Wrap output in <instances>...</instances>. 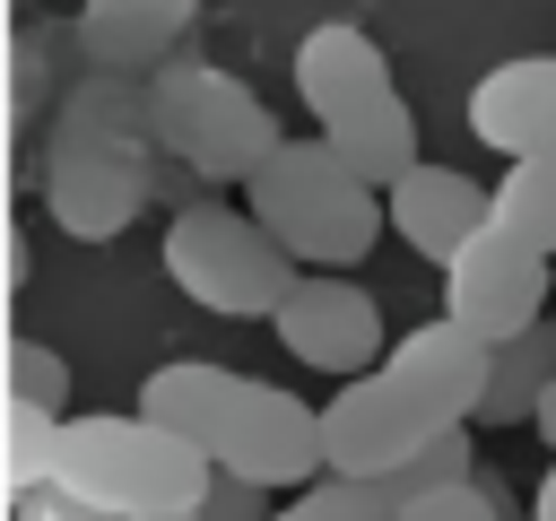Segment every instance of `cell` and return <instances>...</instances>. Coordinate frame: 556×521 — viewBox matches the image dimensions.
<instances>
[{
	"label": "cell",
	"mask_w": 556,
	"mask_h": 521,
	"mask_svg": "<svg viewBox=\"0 0 556 521\" xmlns=\"http://www.w3.org/2000/svg\"><path fill=\"white\" fill-rule=\"evenodd\" d=\"M139 417H156L165 434H182L208 469L278 495V486H313L321 478V425H313V399L261 382V373H235V365H208V356H174L139 382Z\"/></svg>",
	"instance_id": "6da1fadb"
},
{
	"label": "cell",
	"mask_w": 556,
	"mask_h": 521,
	"mask_svg": "<svg viewBox=\"0 0 556 521\" xmlns=\"http://www.w3.org/2000/svg\"><path fill=\"white\" fill-rule=\"evenodd\" d=\"M243 208L261 217V234L295 260V269H356L382 243V191L356 182L330 139H278L252 174H243Z\"/></svg>",
	"instance_id": "7a4b0ae2"
},
{
	"label": "cell",
	"mask_w": 556,
	"mask_h": 521,
	"mask_svg": "<svg viewBox=\"0 0 556 521\" xmlns=\"http://www.w3.org/2000/svg\"><path fill=\"white\" fill-rule=\"evenodd\" d=\"M52 486L113 521H139V512H191L208 486V460L156 417H61Z\"/></svg>",
	"instance_id": "3957f363"
},
{
	"label": "cell",
	"mask_w": 556,
	"mask_h": 521,
	"mask_svg": "<svg viewBox=\"0 0 556 521\" xmlns=\"http://www.w3.org/2000/svg\"><path fill=\"white\" fill-rule=\"evenodd\" d=\"M165 278L200 304V313H226V321H269L278 295L304 278L252 208H226V200H191L174 226H165Z\"/></svg>",
	"instance_id": "277c9868"
},
{
	"label": "cell",
	"mask_w": 556,
	"mask_h": 521,
	"mask_svg": "<svg viewBox=\"0 0 556 521\" xmlns=\"http://www.w3.org/2000/svg\"><path fill=\"white\" fill-rule=\"evenodd\" d=\"M148 130L200 174V182H243L269 148H278V122L261 113V96L208 61H174L148 96Z\"/></svg>",
	"instance_id": "5b68a950"
},
{
	"label": "cell",
	"mask_w": 556,
	"mask_h": 521,
	"mask_svg": "<svg viewBox=\"0 0 556 521\" xmlns=\"http://www.w3.org/2000/svg\"><path fill=\"white\" fill-rule=\"evenodd\" d=\"M96 113H104V87H87L70 104V130H61L52 174H43V208L78 243H113L139 217V200H148V174L130 156V130L139 122H96Z\"/></svg>",
	"instance_id": "8992f818"
},
{
	"label": "cell",
	"mask_w": 556,
	"mask_h": 521,
	"mask_svg": "<svg viewBox=\"0 0 556 521\" xmlns=\"http://www.w3.org/2000/svg\"><path fill=\"white\" fill-rule=\"evenodd\" d=\"M313 425H321V469H330V478H391L417 443L443 434V417H434L391 365L348 373V382L313 408Z\"/></svg>",
	"instance_id": "52a82bcc"
},
{
	"label": "cell",
	"mask_w": 556,
	"mask_h": 521,
	"mask_svg": "<svg viewBox=\"0 0 556 521\" xmlns=\"http://www.w3.org/2000/svg\"><path fill=\"white\" fill-rule=\"evenodd\" d=\"M269 330H278V347H287L295 365H313V373H330V382L374 373V365H382V347H391L382 304H374L348 269H304V278L278 295Z\"/></svg>",
	"instance_id": "ba28073f"
},
{
	"label": "cell",
	"mask_w": 556,
	"mask_h": 521,
	"mask_svg": "<svg viewBox=\"0 0 556 521\" xmlns=\"http://www.w3.org/2000/svg\"><path fill=\"white\" fill-rule=\"evenodd\" d=\"M547 304H556L547 260L513 252V243H504V234H486V226L443 260V313H452L460 330H478L486 347H504V339L539 330V321H547Z\"/></svg>",
	"instance_id": "9c48e42d"
},
{
	"label": "cell",
	"mask_w": 556,
	"mask_h": 521,
	"mask_svg": "<svg viewBox=\"0 0 556 521\" xmlns=\"http://www.w3.org/2000/svg\"><path fill=\"white\" fill-rule=\"evenodd\" d=\"M382 226L417 252V260H452L478 226H486V182L478 174H460V165H434V156H417L400 182H382Z\"/></svg>",
	"instance_id": "30bf717a"
},
{
	"label": "cell",
	"mask_w": 556,
	"mask_h": 521,
	"mask_svg": "<svg viewBox=\"0 0 556 521\" xmlns=\"http://www.w3.org/2000/svg\"><path fill=\"white\" fill-rule=\"evenodd\" d=\"M382 365H391V373H400L443 425H469L478 399H486V365H495V347H486L478 330H460L452 313H434V321L400 330V339L382 347Z\"/></svg>",
	"instance_id": "8fae6325"
},
{
	"label": "cell",
	"mask_w": 556,
	"mask_h": 521,
	"mask_svg": "<svg viewBox=\"0 0 556 521\" xmlns=\"http://www.w3.org/2000/svg\"><path fill=\"white\" fill-rule=\"evenodd\" d=\"M469 130L513 156H556V52H513L469 87Z\"/></svg>",
	"instance_id": "7c38bea8"
},
{
	"label": "cell",
	"mask_w": 556,
	"mask_h": 521,
	"mask_svg": "<svg viewBox=\"0 0 556 521\" xmlns=\"http://www.w3.org/2000/svg\"><path fill=\"white\" fill-rule=\"evenodd\" d=\"M295 96H304L313 122H339V113L391 96V61H382V43H374L365 26L330 17V26H313V35L295 43Z\"/></svg>",
	"instance_id": "4fadbf2b"
},
{
	"label": "cell",
	"mask_w": 556,
	"mask_h": 521,
	"mask_svg": "<svg viewBox=\"0 0 556 521\" xmlns=\"http://www.w3.org/2000/svg\"><path fill=\"white\" fill-rule=\"evenodd\" d=\"M191 17H200V0H87L78 9V52L104 78H139L182 43Z\"/></svg>",
	"instance_id": "5bb4252c"
},
{
	"label": "cell",
	"mask_w": 556,
	"mask_h": 521,
	"mask_svg": "<svg viewBox=\"0 0 556 521\" xmlns=\"http://www.w3.org/2000/svg\"><path fill=\"white\" fill-rule=\"evenodd\" d=\"M321 139H330V156H339L356 182H374V191L417 165V113L400 104V87L374 96V104H356V113H339V122H321Z\"/></svg>",
	"instance_id": "9a60e30c"
},
{
	"label": "cell",
	"mask_w": 556,
	"mask_h": 521,
	"mask_svg": "<svg viewBox=\"0 0 556 521\" xmlns=\"http://www.w3.org/2000/svg\"><path fill=\"white\" fill-rule=\"evenodd\" d=\"M486 234L530 260H556V156H513L504 182H486Z\"/></svg>",
	"instance_id": "2e32d148"
},
{
	"label": "cell",
	"mask_w": 556,
	"mask_h": 521,
	"mask_svg": "<svg viewBox=\"0 0 556 521\" xmlns=\"http://www.w3.org/2000/svg\"><path fill=\"white\" fill-rule=\"evenodd\" d=\"M547 373H556V330H547V321H539V330H521V339H504V347H495V365H486V399H478V417H469V425H530V408H539Z\"/></svg>",
	"instance_id": "e0dca14e"
},
{
	"label": "cell",
	"mask_w": 556,
	"mask_h": 521,
	"mask_svg": "<svg viewBox=\"0 0 556 521\" xmlns=\"http://www.w3.org/2000/svg\"><path fill=\"white\" fill-rule=\"evenodd\" d=\"M400 504H391V486L382 478H313V486H295L269 521H391Z\"/></svg>",
	"instance_id": "ac0fdd59"
},
{
	"label": "cell",
	"mask_w": 556,
	"mask_h": 521,
	"mask_svg": "<svg viewBox=\"0 0 556 521\" xmlns=\"http://www.w3.org/2000/svg\"><path fill=\"white\" fill-rule=\"evenodd\" d=\"M391 504H417V495H443V486H469V425H443L434 443H417L391 478Z\"/></svg>",
	"instance_id": "d6986e66"
},
{
	"label": "cell",
	"mask_w": 556,
	"mask_h": 521,
	"mask_svg": "<svg viewBox=\"0 0 556 521\" xmlns=\"http://www.w3.org/2000/svg\"><path fill=\"white\" fill-rule=\"evenodd\" d=\"M52 434H61V408L9 399V486H17V495L52 486Z\"/></svg>",
	"instance_id": "ffe728a7"
},
{
	"label": "cell",
	"mask_w": 556,
	"mask_h": 521,
	"mask_svg": "<svg viewBox=\"0 0 556 521\" xmlns=\"http://www.w3.org/2000/svg\"><path fill=\"white\" fill-rule=\"evenodd\" d=\"M9 399H26V408H61L70 399V365L43 347V339H9Z\"/></svg>",
	"instance_id": "44dd1931"
},
{
	"label": "cell",
	"mask_w": 556,
	"mask_h": 521,
	"mask_svg": "<svg viewBox=\"0 0 556 521\" xmlns=\"http://www.w3.org/2000/svg\"><path fill=\"white\" fill-rule=\"evenodd\" d=\"M191 512H200V521H269V495L243 486V478H226V469H208V486H200Z\"/></svg>",
	"instance_id": "7402d4cb"
},
{
	"label": "cell",
	"mask_w": 556,
	"mask_h": 521,
	"mask_svg": "<svg viewBox=\"0 0 556 521\" xmlns=\"http://www.w3.org/2000/svg\"><path fill=\"white\" fill-rule=\"evenodd\" d=\"M391 521H495V495L469 478V486H443V495H417V504H400Z\"/></svg>",
	"instance_id": "603a6c76"
},
{
	"label": "cell",
	"mask_w": 556,
	"mask_h": 521,
	"mask_svg": "<svg viewBox=\"0 0 556 521\" xmlns=\"http://www.w3.org/2000/svg\"><path fill=\"white\" fill-rule=\"evenodd\" d=\"M17 521H113V512H96V504H78L61 486H35V495H17Z\"/></svg>",
	"instance_id": "cb8c5ba5"
},
{
	"label": "cell",
	"mask_w": 556,
	"mask_h": 521,
	"mask_svg": "<svg viewBox=\"0 0 556 521\" xmlns=\"http://www.w3.org/2000/svg\"><path fill=\"white\" fill-rule=\"evenodd\" d=\"M530 425H539V443L556 452V373H547V391H539V408H530Z\"/></svg>",
	"instance_id": "d4e9b609"
},
{
	"label": "cell",
	"mask_w": 556,
	"mask_h": 521,
	"mask_svg": "<svg viewBox=\"0 0 556 521\" xmlns=\"http://www.w3.org/2000/svg\"><path fill=\"white\" fill-rule=\"evenodd\" d=\"M530 521H556V452H547V478H539V495H530Z\"/></svg>",
	"instance_id": "484cf974"
},
{
	"label": "cell",
	"mask_w": 556,
	"mask_h": 521,
	"mask_svg": "<svg viewBox=\"0 0 556 521\" xmlns=\"http://www.w3.org/2000/svg\"><path fill=\"white\" fill-rule=\"evenodd\" d=\"M139 521H200V512H139Z\"/></svg>",
	"instance_id": "4316f807"
},
{
	"label": "cell",
	"mask_w": 556,
	"mask_h": 521,
	"mask_svg": "<svg viewBox=\"0 0 556 521\" xmlns=\"http://www.w3.org/2000/svg\"><path fill=\"white\" fill-rule=\"evenodd\" d=\"M547 330H556V304H547Z\"/></svg>",
	"instance_id": "83f0119b"
}]
</instances>
